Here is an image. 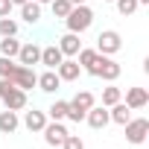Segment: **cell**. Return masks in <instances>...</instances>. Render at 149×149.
I'll return each mask as SVG.
<instances>
[{
  "label": "cell",
  "instance_id": "cell-9",
  "mask_svg": "<svg viewBox=\"0 0 149 149\" xmlns=\"http://www.w3.org/2000/svg\"><path fill=\"white\" fill-rule=\"evenodd\" d=\"M85 123H88L91 129H105V126L111 123L108 108H105V105H91V108L85 111Z\"/></svg>",
  "mask_w": 149,
  "mask_h": 149
},
{
  "label": "cell",
  "instance_id": "cell-20",
  "mask_svg": "<svg viewBox=\"0 0 149 149\" xmlns=\"http://www.w3.org/2000/svg\"><path fill=\"white\" fill-rule=\"evenodd\" d=\"M70 105H76L79 111H88L91 105H97V97H94L91 91H76V97L70 100Z\"/></svg>",
  "mask_w": 149,
  "mask_h": 149
},
{
  "label": "cell",
  "instance_id": "cell-25",
  "mask_svg": "<svg viewBox=\"0 0 149 149\" xmlns=\"http://www.w3.org/2000/svg\"><path fill=\"white\" fill-rule=\"evenodd\" d=\"M117 3V12L123 15V18H132L134 12H137V0H114Z\"/></svg>",
  "mask_w": 149,
  "mask_h": 149
},
{
  "label": "cell",
  "instance_id": "cell-11",
  "mask_svg": "<svg viewBox=\"0 0 149 149\" xmlns=\"http://www.w3.org/2000/svg\"><path fill=\"white\" fill-rule=\"evenodd\" d=\"M58 50H61V56H64V58H76V53L82 50L79 35H76V32H64V35L58 38Z\"/></svg>",
  "mask_w": 149,
  "mask_h": 149
},
{
  "label": "cell",
  "instance_id": "cell-32",
  "mask_svg": "<svg viewBox=\"0 0 149 149\" xmlns=\"http://www.w3.org/2000/svg\"><path fill=\"white\" fill-rule=\"evenodd\" d=\"M137 6H149V0H137Z\"/></svg>",
  "mask_w": 149,
  "mask_h": 149
},
{
  "label": "cell",
  "instance_id": "cell-13",
  "mask_svg": "<svg viewBox=\"0 0 149 149\" xmlns=\"http://www.w3.org/2000/svg\"><path fill=\"white\" fill-rule=\"evenodd\" d=\"M44 94H56L58 88H61V79H58V73L56 70H44L41 76H38V82H35Z\"/></svg>",
  "mask_w": 149,
  "mask_h": 149
},
{
  "label": "cell",
  "instance_id": "cell-5",
  "mask_svg": "<svg viewBox=\"0 0 149 149\" xmlns=\"http://www.w3.org/2000/svg\"><path fill=\"white\" fill-rule=\"evenodd\" d=\"M100 53L94 50V47H82L79 53H76V61H79V67H82V73H91V76H97V73H100Z\"/></svg>",
  "mask_w": 149,
  "mask_h": 149
},
{
  "label": "cell",
  "instance_id": "cell-10",
  "mask_svg": "<svg viewBox=\"0 0 149 149\" xmlns=\"http://www.w3.org/2000/svg\"><path fill=\"white\" fill-rule=\"evenodd\" d=\"M15 58H18V64L35 67V64L41 61V47H38V44H32V41H29V44H21V50H18V56H15Z\"/></svg>",
  "mask_w": 149,
  "mask_h": 149
},
{
  "label": "cell",
  "instance_id": "cell-7",
  "mask_svg": "<svg viewBox=\"0 0 149 149\" xmlns=\"http://www.w3.org/2000/svg\"><path fill=\"white\" fill-rule=\"evenodd\" d=\"M120 73H123V67H120L111 56H102V58H100V73H97V79H102V82H117Z\"/></svg>",
  "mask_w": 149,
  "mask_h": 149
},
{
  "label": "cell",
  "instance_id": "cell-35",
  "mask_svg": "<svg viewBox=\"0 0 149 149\" xmlns=\"http://www.w3.org/2000/svg\"><path fill=\"white\" fill-rule=\"evenodd\" d=\"M105 3H114V0H105Z\"/></svg>",
  "mask_w": 149,
  "mask_h": 149
},
{
  "label": "cell",
  "instance_id": "cell-34",
  "mask_svg": "<svg viewBox=\"0 0 149 149\" xmlns=\"http://www.w3.org/2000/svg\"><path fill=\"white\" fill-rule=\"evenodd\" d=\"M35 3H41V6H44V3H50V0H35Z\"/></svg>",
  "mask_w": 149,
  "mask_h": 149
},
{
  "label": "cell",
  "instance_id": "cell-18",
  "mask_svg": "<svg viewBox=\"0 0 149 149\" xmlns=\"http://www.w3.org/2000/svg\"><path fill=\"white\" fill-rule=\"evenodd\" d=\"M18 126H21V120H18V111H12V108L0 111V132H3V134H12V132H18Z\"/></svg>",
  "mask_w": 149,
  "mask_h": 149
},
{
  "label": "cell",
  "instance_id": "cell-6",
  "mask_svg": "<svg viewBox=\"0 0 149 149\" xmlns=\"http://www.w3.org/2000/svg\"><path fill=\"white\" fill-rule=\"evenodd\" d=\"M12 82H15L21 91H32L35 82H38V73H35L32 67H26V64H18L15 73H12Z\"/></svg>",
  "mask_w": 149,
  "mask_h": 149
},
{
  "label": "cell",
  "instance_id": "cell-23",
  "mask_svg": "<svg viewBox=\"0 0 149 149\" xmlns=\"http://www.w3.org/2000/svg\"><path fill=\"white\" fill-rule=\"evenodd\" d=\"M47 117H50V120H64V117H67V102H64V100H56V102L47 108Z\"/></svg>",
  "mask_w": 149,
  "mask_h": 149
},
{
  "label": "cell",
  "instance_id": "cell-31",
  "mask_svg": "<svg viewBox=\"0 0 149 149\" xmlns=\"http://www.w3.org/2000/svg\"><path fill=\"white\" fill-rule=\"evenodd\" d=\"M26 3V0H12V6H24Z\"/></svg>",
  "mask_w": 149,
  "mask_h": 149
},
{
  "label": "cell",
  "instance_id": "cell-22",
  "mask_svg": "<svg viewBox=\"0 0 149 149\" xmlns=\"http://www.w3.org/2000/svg\"><path fill=\"white\" fill-rule=\"evenodd\" d=\"M120 100H123V91H120L114 82H108V88H102V105H105V108H111V105H114V102H120Z\"/></svg>",
  "mask_w": 149,
  "mask_h": 149
},
{
  "label": "cell",
  "instance_id": "cell-1",
  "mask_svg": "<svg viewBox=\"0 0 149 149\" xmlns=\"http://www.w3.org/2000/svg\"><path fill=\"white\" fill-rule=\"evenodd\" d=\"M64 24H67V32L82 35V32H88V29H91V24H94V9H91L88 3L73 6V9H70V15L64 18Z\"/></svg>",
  "mask_w": 149,
  "mask_h": 149
},
{
  "label": "cell",
  "instance_id": "cell-17",
  "mask_svg": "<svg viewBox=\"0 0 149 149\" xmlns=\"http://www.w3.org/2000/svg\"><path fill=\"white\" fill-rule=\"evenodd\" d=\"M47 120H50V117H47V111H35V108H32V111H26V114H24V126H26L29 132H41V129L47 126Z\"/></svg>",
  "mask_w": 149,
  "mask_h": 149
},
{
  "label": "cell",
  "instance_id": "cell-24",
  "mask_svg": "<svg viewBox=\"0 0 149 149\" xmlns=\"http://www.w3.org/2000/svg\"><path fill=\"white\" fill-rule=\"evenodd\" d=\"M50 6H53V15L56 18H67L70 15V9H73V3H70V0H50Z\"/></svg>",
  "mask_w": 149,
  "mask_h": 149
},
{
  "label": "cell",
  "instance_id": "cell-28",
  "mask_svg": "<svg viewBox=\"0 0 149 149\" xmlns=\"http://www.w3.org/2000/svg\"><path fill=\"white\" fill-rule=\"evenodd\" d=\"M15 58H6V56H0V76L3 79H12V73H15Z\"/></svg>",
  "mask_w": 149,
  "mask_h": 149
},
{
  "label": "cell",
  "instance_id": "cell-27",
  "mask_svg": "<svg viewBox=\"0 0 149 149\" xmlns=\"http://www.w3.org/2000/svg\"><path fill=\"white\" fill-rule=\"evenodd\" d=\"M58 149H85V140H82L79 134H70V132H67V137L61 140Z\"/></svg>",
  "mask_w": 149,
  "mask_h": 149
},
{
  "label": "cell",
  "instance_id": "cell-29",
  "mask_svg": "<svg viewBox=\"0 0 149 149\" xmlns=\"http://www.w3.org/2000/svg\"><path fill=\"white\" fill-rule=\"evenodd\" d=\"M64 120H70V123H82V120H85V111H79L76 105L67 102V117H64Z\"/></svg>",
  "mask_w": 149,
  "mask_h": 149
},
{
  "label": "cell",
  "instance_id": "cell-8",
  "mask_svg": "<svg viewBox=\"0 0 149 149\" xmlns=\"http://www.w3.org/2000/svg\"><path fill=\"white\" fill-rule=\"evenodd\" d=\"M56 73H58V79H61V82H76V79L82 76V67H79L76 58H61L58 67H56Z\"/></svg>",
  "mask_w": 149,
  "mask_h": 149
},
{
  "label": "cell",
  "instance_id": "cell-4",
  "mask_svg": "<svg viewBox=\"0 0 149 149\" xmlns=\"http://www.w3.org/2000/svg\"><path fill=\"white\" fill-rule=\"evenodd\" d=\"M41 132H44L47 146H53V149H58V146H61V140L67 137V126H64L61 120H47V126H44Z\"/></svg>",
  "mask_w": 149,
  "mask_h": 149
},
{
  "label": "cell",
  "instance_id": "cell-26",
  "mask_svg": "<svg viewBox=\"0 0 149 149\" xmlns=\"http://www.w3.org/2000/svg\"><path fill=\"white\" fill-rule=\"evenodd\" d=\"M9 35H18V21L0 18V38H9Z\"/></svg>",
  "mask_w": 149,
  "mask_h": 149
},
{
  "label": "cell",
  "instance_id": "cell-19",
  "mask_svg": "<svg viewBox=\"0 0 149 149\" xmlns=\"http://www.w3.org/2000/svg\"><path fill=\"white\" fill-rule=\"evenodd\" d=\"M21 18L26 24H38L41 21V3H35V0H26V3L21 6Z\"/></svg>",
  "mask_w": 149,
  "mask_h": 149
},
{
  "label": "cell",
  "instance_id": "cell-12",
  "mask_svg": "<svg viewBox=\"0 0 149 149\" xmlns=\"http://www.w3.org/2000/svg\"><path fill=\"white\" fill-rule=\"evenodd\" d=\"M126 105H129L132 111L146 108V105H149V91H146V88H129V91H126Z\"/></svg>",
  "mask_w": 149,
  "mask_h": 149
},
{
  "label": "cell",
  "instance_id": "cell-2",
  "mask_svg": "<svg viewBox=\"0 0 149 149\" xmlns=\"http://www.w3.org/2000/svg\"><path fill=\"white\" fill-rule=\"evenodd\" d=\"M100 56H114V53H120L123 50V38H120V32L117 29H102L100 35H97V47H94Z\"/></svg>",
  "mask_w": 149,
  "mask_h": 149
},
{
  "label": "cell",
  "instance_id": "cell-21",
  "mask_svg": "<svg viewBox=\"0 0 149 149\" xmlns=\"http://www.w3.org/2000/svg\"><path fill=\"white\" fill-rule=\"evenodd\" d=\"M18 50H21V41H18V35H9V38H3V41H0V56L15 58V56H18Z\"/></svg>",
  "mask_w": 149,
  "mask_h": 149
},
{
  "label": "cell",
  "instance_id": "cell-33",
  "mask_svg": "<svg viewBox=\"0 0 149 149\" xmlns=\"http://www.w3.org/2000/svg\"><path fill=\"white\" fill-rule=\"evenodd\" d=\"M70 3H73V6H79V3H85V0H70Z\"/></svg>",
  "mask_w": 149,
  "mask_h": 149
},
{
  "label": "cell",
  "instance_id": "cell-3",
  "mask_svg": "<svg viewBox=\"0 0 149 149\" xmlns=\"http://www.w3.org/2000/svg\"><path fill=\"white\" fill-rule=\"evenodd\" d=\"M123 129H126V140L134 143V146H140L146 140V134H149V120L146 117H132Z\"/></svg>",
  "mask_w": 149,
  "mask_h": 149
},
{
  "label": "cell",
  "instance_id": "cell-15",
  "mask_svg": "<svg viewBox=\"0 0 149 149\" xmlns=\"http://www.w3.org/2000/svg\"><path fill=\"white\" fill-rule=\"evenodd\" d=\"M3 105H6V108H12V111H24V108H26V91L12 88V91L3 97Z\"/></svg>",
  "mask_w": 149,
  "mask_h": 149
},
{
  "label": "cell",
  "instance_id": "cell-14",
  "mask_svg": "<svg viewBox=\"0 0 149 149\" xmlns=\"http://www.w3.org/2000/svg\"><path fill=\"white\" fill-rule=\"evenodd\" d=\"M61 58H64V56H61L58 44H50V47H41V61H38V64H47V70H56Z\"/></svg>",
  "mask_w": 149,
  "mask_h": 149
},
{
  "label": "cell",
  "instance_id": "cell-16",
  "mask_svg": "<svg viewBox=\"0 0 149 149\" xmlns=\"http://www.w3.org/2000/svg\"><path fill=\"white\" fill-rule=\"evenodd\" d=\"M108 117H111V123H117V126H126L129 120H132V108L120 100V102H114L111 108H108Z\"/></svg>",
  "mask_w": 149,
  "mask_h": 149
},
{
  "label": "cell",
  "instance_id": "cell-30",
  "mask_svg": "<svg viewBox=\"0 0 149 149\" xmlns=\"http://www.w3.org/2000/svg\"><path fill=\"white\" fill-rule=\"evenodd\" d=\"M12 9H15V6H12V0H0V18H9Z\"/></svg>",
  "mask_w": 149,
  "mask_h": 149
}]
</instances>
